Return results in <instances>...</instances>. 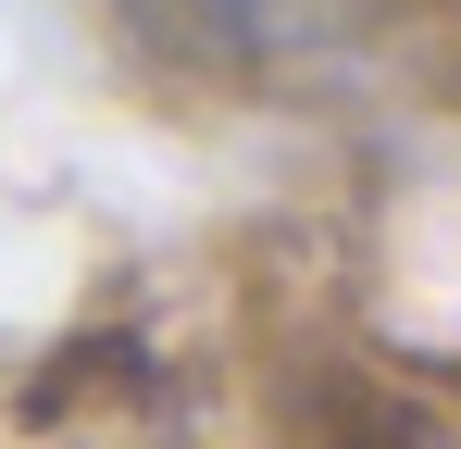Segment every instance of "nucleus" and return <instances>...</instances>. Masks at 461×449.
Returning a JSON list of instances; mask_svg holds the SVG:
<instances>
[{
  "label": "nucleus",
  "instance_id": "obj_1",
  "mask_svg": "<svg viewBox=\"0 0 461 449\" xmlns=\"http://www.w3.org/2000/svg\"><path fill=\"white\" fill-rule=\"evenodd\" d=\"M162 63L200 75H300L324 50H362L386 0H113Z\"/></svg>",
  "mask_w": 461,
  "mask_h": 449
}]
</instances>
